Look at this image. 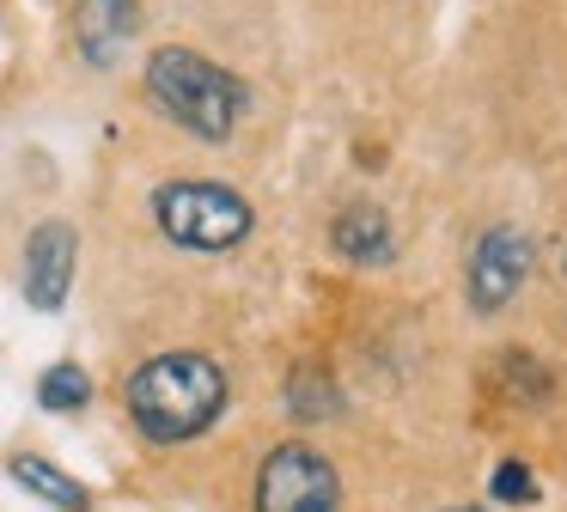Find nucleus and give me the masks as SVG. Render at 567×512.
Segmentation results:
<instances>
[{"mask_svg":"<svg viewBox=\"0 0 567 512\" xmlns=\"http://www.w3.org/2000/svg\"><path fill=\"white\" fill-rule=\"evenodd\" d=\"M330 402H336V390L330 385L318 390V366H299V372H293V414H299V421H323Z\"/></svg>","mask_w":567,"mask_h":512,"instance_id":"f8f14e48","label":"nucleus"},{"mask_svg":"<svg viewBox=\"0 0 567 512\" xmlns=\"http://www.w3.org/2000/svg\"><path fill=\"white\" fill-rule=\"evenodd\" d=\"M153 219H159V232L177 244V250H238V244L250 238V226H257V207L245 202L238 190H226V183H159L153 190Z\"/></svg>","mask_w":567,"mask_h":512,"instance_id":"7ed1b4c3","label":"nucleus"},{"mask_svg":"<svg viewBox=\"0 0 567 512\" xmlns=\"http://www.w3.org/2000/svg\"><path fill=\"white\" fill-rule=\"evenodd\" d=\"M147 98L165 122H177L184 134H196L208 146L233 141V129L250 110V85L233 68H220V61L184 43H165L147 55Z\"/></svg>","mask_w":567,"mask_h":512,"instance_id":"f03ea898","label":"nucleus"},{"mask_svg":"<svg viewBox=\"0 0 567 512\" xmlns=\"http://www.w3.org/2000/svg\"><path fill=\"white\" fill-rule=\"evenodd\" d=\"M38 402L50 414H80L92 402V378H86V366H74V360H55L50 372L38 378Z\"/></svg>","mask_w":567,"mask_h":512,"instance_id":"9d476101","label":"nucleus"},{"mask_svg":"<svg viewBox=\"0 0 567 512\" xmlns=\"http://www.w3.org/2000/svg\"><path fill=\"white\" fill-rule=\"evenodd\" d=\"M330 244H336V256H348L354 268H391L396 263V232L379 207H348L330 226Z\"/></svg>","mask_w":567,"mask_h":512,"instance_id":"6e6552de","label":"nucleus"},{"mask_svg":"<svg viewBox=\"0 0 567 512\" xmlns=\"http://www.w3.org/2000/svg\"><path fill=\"white\" fill-rule=\"evenodd\" d=\"M445 512H482V506H445Z\"/></svg>","mask_w":567,"mask_h":512,"instance_id":"ddd939ff","label":"nucleus"},{"mask_svg":"<svg viewBox=\"0 0 567 512\" xmlns=\"http://www.w3.org/2000/svg\"><path fill=\"white\" fill-rule=\"evenodd\" d=\"M123 409L153 446L202 439L226 414V366L214 360V354H196V348L153 354V360H141L135 372H128Z\"/></svg>","mask_w":567,"mask_h":512,"instance_id":"f257e3e1","label":"nucleus"},{"mask_svg":"<svg viewBox=\"0 0 567 512\" xmlns=\"http://www.w3.org/2000/svg\"><path fill=\"white\" fill-rule=\"evenodd\" d=\"M494 500H501V506H530V500L543 494L537 488V475H530V463H518V458H501L494 463Z\"/></svg>","mask_w":567,"mask_h":512,"instance_id":"9b49d317","label":"nucleus"},{"mask_svg":"<svg viewBox=\"0 0 567 512\" xmlns=\"http://www.w3.org/2000/svg\"><path fill=\"white\" fill-rule=\"evenodd\" d=\"M80 268V232L68 219H38L25 238V299L31 311H62Z\"/></svg>","mask_w":567,"mask_h":512,"instance_id":"423d86ee","label":"nucleus"},{"mask_svg":"<svg viewBox=\"0 0 567 512\" xmlns=\"http://www.w3.org/2000/svg\"><path fill=\"white\" fill-rule=\"evenodd\" d=\"M7 475H13L19 488H31L38 500H50L55 512H92V494L74 482V475H62L50 458H38V451H19L13 463H7Z\"/></svg>","mask_w":567,"mask_h":512,"instance_id":"1a4fd4ad","label":"nucleus"},{"mask_svg":"<svg viewBox=\"0 0 567 512\" xmlns=\"http://www.w3.org/2000/svg\"><path fill=\"white\" fill-rule=\"evenodd\" d=\"M530 256H537L530 232H518V226L482 232V244L470 250V268H464L470 311H482V317L506 311V305L518 299V287H525V275H530Z\"/></svg>","mask_w":567,"mask_h":512,"instance_id":"39448f33","label":"nucleus"},{"mask_svg":"<svg viewBox=\"0 0 567 512\" xmlns=\"http://www.w3.org/2000/svg\"><path fill=\"white\" fill-rule=\"evenodd\" d=\"M257 512H342V475L318 446H275L257 470Z\"/></svg>","mask_w":567,"mask_h":512,"instance_id":"20e7f679","label":"nucleus"},{"mask_svg":"<svg viewBox=\"0 0 567 512\" xmlns=\"http://www.w3.org/2000/svg\"><path fill=\"white\" fill-rule=\"evenodd\" d=\"M68 31H74V49L86 68H116L123 61V49L135 43L141 31V7L135 0H74V12H68Z\"/></svg>","mask_w":567,"mask_h":512,"instance_id":"0eeeda50","label":"nucleus"}]
</instances>
